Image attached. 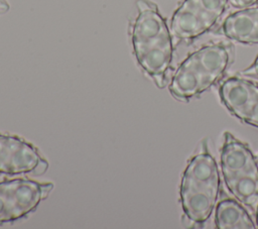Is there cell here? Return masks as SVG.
<instances>
[{
  "instance_id": "cell-10",
  "label": "cell",
  "mask_w": 258,
  "mask_h": 229,
  "mask_svg": "<svg viewBox=\"0 0 258 229\" xmlns=\"http://www.w3.org/2000/svg\"><path fill=\"white\" fill-rule=\"evenodd\" d=\"M216 227L219 229L257 228L249 213L233 199L222 200L216 208Z\"/></svg>"
},
{
  "instance_id": "cell-14",
  "label": "cell",
  "mask_w": 258,
  "mask_h": 229,
  "mask_svg": "<svg viewBox=\"0 0 258 229\" xmlns=\"http://www.w3.org/2000/svg\"><path fill=\"white\" fill-rule=\"evenodd\" d=\"M256 223H257V228H258V208L256 210Z\"/></svg>"
},
{
  "instance_id": "cell-4",
  "label": "cell",
  "mask_w": 258,
  "mask_h": 229,
  "mask_svg": "<svg viewBox=\"0 0 258 229\" xmlns=\"http://www.w3.org/2000/svg\"><path fill=\"white\" fill-rule=\"evenodd\" d=\"M221 169L229 192L255 213L258 208V163L249 146L225 132Z\"/></svg>"
},
{
  "instance_id": "cell-12",
  "label": "cell",
  "mask_w": 258,
  "mask_h": 229,
  "mask_svg": "<svg viewBox=\"0 0 258 229\" xmlns=\"http://www.w3.org/2000/svg\"><path fill=\"white\" fill-rule=\"evenodd\" d=\"M232 6L237 8H247L256 4L258 0H230Z\"/></svg>"
},
{
  "instance_id": "cell-3",
  "label": "cell",
  "mask_w": 258,
  "mask_h": 229,
  "mask_svg": "<svg viewBox=\"0 0 258 229\" xmlns=\"http://www.w3.org/2000/svg\"><path fill=\"white\" fill-rule=\"evenodd\" d=\"M218 165L206 144L188 161L180 183L183 213L194 223L203 224L216 208L220 194Z\"/></svg>"
},
{
  "instance_id": "cell-6",
  "label": "cell",
  "mask_w": 258,
  "mask_h": 229,
  "mask_svg": "<svg viewBox=\"0 0 258 229\" xmlns=\"http://www.w3.org/2000/svg\"><path fill=\"white\" fill-rule=\"evenodd\" d=\"M51 189L50 183L30 179L0 182V224L13 222L34 211Z\"/></svg>"
},
{
  "instance_id": "cell-13",
  "label": "cell",
  "mask_w": 258,
  "mask_h": 229,
  "mask_svg": "<svg viewBox=\"0 0 258 229\" xmlns=\"http://www.w3.org/2000/svg\"><path fill=\"white\" fill-rule=\"evenodd\" d=\"M9 9V5L6 0H0V14L7 12Z\"/></svg>"
},
{
  "instance_id": "cell-5",
  "label": "cell",
  "mask_w": 258,
  "mask_h": 229,
  "mask_svg": "<svg viewBox=\"0 0 258 229\" xmlns=\"http://www.w3.org/2000/svg\"><path fill=\"white\" fill-rule=\"evenodd\" d=\"M228 3L229 0H184L171 17V36L176 41L199 37L217 23Z\"/></svg>"
},
{
  "instance_id": "cell-11",
  "label": "cell",
  "mask_w": 258,
  "mask_h": 229,
  "mask_svg": "<svg viewBox=\"0 0 258 229\" xmlns=\"http://www.w3.org/2000/svg\"><path fill=\"white\" fill-rule=\"evenodd\" d=\"M241 75L249 78L258 79V55L251 66H249L248 68H246L241 72Z\"/></svg>"
},
{
  "instance_id": "cell-2",
  "label": "cell",
  "mask_w": 258,
  "mask_h": 229,
  "mask_svg": "<svg viewBox=\"0 0 258 229\" xmlns=\"http://www.w3.org/2000/svg\"><path fill=\"white\" fill-rule=\"evenodd\" d=\"M233 56V45L228 42L200 47L179 65L168 86L169 92L176 100L187 102L215 85L230 67Z\"/></svg>"
},
{
  "instance_id": "cell-1",
  "label": "cell",
  "mask_w": 258,
  "mask_h": 229,
  "mask_svg": "<svg viewBox=\"0 0 258 229\" xmlns=\"http://www.w3.org/2000/svg\"><path fill=\"white\" fill-rule=\"evenodd\" d=\"M136 7L129 29L135 59L155 85L164 88L173 56L171 33L155 3L137 0Z\"/></svg>"
},
{
  "instance_id": "cell-7",
  "label": "cell",
  "mask_w": 258,
  "mask_h": 229,
  "mask_svg": "<svg viewBox=\"0 0 258 229\" xmlns=\"http://www.w3.org/2000/svg\"><path fill=\"white\" fill-rule=\"evenodd\" d=\"M219 94L225 107L241 121L258 128V85L232 77L223 82Z\"/></svg>"
},
{
  "instance_id": "cell-9",
  "label": "cell",
  "mask_w": 258,
  "mask_h": 229,
  "mask_svg": "<svg viewBox=\"0 0 258 229\" xmlns=\"http://www.w3.org/2000/svg\"><path fill=\"white\" fill-rule=\"evenodd\" d=\"M226 37L245 44L258 43V6L230 14L222 25Z\"/></svg>"
},
{
  "instance_id": "cell-8",
  "label": "cell",
  "mask_w": 258,
  "mask_h": 229,
  "mask_svg": "<svg viewBox=\"0 0 258 229\" xmlns=\"http://www.w3.org/2000/svg\"><path fill=\"white\" fill-rule=\"evenodd\" d=\"M42 159L31 143L16 135L0 133V174L33 173Z\"/></svg>"
}]
</instances>
